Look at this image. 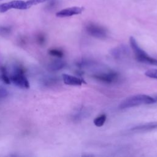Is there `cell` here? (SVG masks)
<instances>
[{"instance_id":"1","label":"cell","mask_w":157,"mask_h":157,"mask_svg":"<svg viewBox=\"0 0 157 157\" xmlns=\"http://www.w3.org/2000/svg\"><path fill=\"white\" fill-rule=\"evenodd\" d=\"M156 102V99L145 94H137L124 99L119 105L120 109L133 107L143 104H150Z\"/></svg>"},{"instance_id":"2","label":"cell","mask_w":157,"mask_h":157,"mask_svg":"<svg viewBox=\"0 0 157 157\" xmlns=\"http://www.w3.org/2000/svg\"><path fill=\"white\" fill-rule=\"evenodd\" d=\"M129 43L138 61L145 64L157 66V59L148 56V55L139 46L136 39L132 36L129 37Z\"/></svg>"},{"instance_id":"3","label":"cell","mask_w":157,"mask_h":157,"mask_svg":"<svg viewBox=\"0 0 157 157\" xmlns=\"http://www.w3.org/2000/svg\"><path fill=\"white\" fill-rule=\"evenodd\" d=\"M10 79V82L19 88L28 89L30 86L29 82L25 77L23 69L21 67H17L14 69Z\"/></svg>"},{"instance_id":"4","label":"cell","mask_w":157,"mask_h":157,"mask_svg":"<svg viewBox=\"0 0 157 157\" xmlns=\"http://www.w3.org/2000/svg\"><path fill=\"white\" fill-rule=\"evenodd\" d=\"M91 77L99 82L110 84L116 82L118 80L119 75L116 72L113 71H108L96 72L94 73Z\"/></svg>"},{"instance_id":"5","label":"cell","mask_w":157,"mask_h":157,"mask_svg":"<svg viewBox=\"0 0 157 157\" xmlns=\"http://www.w3.org/2000/svg\"><path fill=\"white\" fill-rule=\"evenodd\" d=\"M30 8L26 1L22 0H14L8 2L0 4V13H4L10 9L26 10Z\"/></svg>"},{"instance_id":"6","label":"cell","mask_w":157,"mask_h":157,"mask_svg":"<svg viewBox=\"0 0 157 157\" xmlns=\"http://www.w3.org/2000/svg\"><path fill=\"white\" fill-rule=\"evenodd\" d=\"M86 31L90 35L98 39H105L107 36V31L105 28L93 23L86 25Z\"/></svg>"},{"instance_id":"7","label":"cell","mask_w":157,"mask_h":157,"mask_svg":"<svg viewBox=\"0 0 157 157\" xmlns=\"http://www.w3.org/2000/svg\"><path fill=\"white\" fill-rule=\"evenodd\" d=\"M83 9L79 7H71L66 9H64L56 13V16L58 17H67L74 15L80 14L82 13Z\"/></svg>"},{"instance_id":"8","label":"cell","mask_w":157,"mask_h":157,"mask_svg":"<svg viewBox=\"0 0 157 157\" xmlns=\"http://www.w3.org/2000/svg\"><path fill=\"white\" fill-rule=\"evenodd\" d=\"M62 78H63V80L64 82V83L66 85H72V86H80L82 84V83H85L83 80L73 76V75H71L69 74H64L62 75Z\"/></svg>"},{"instance_id":"9","label":"cell","mask_w":157,"mask_h":157,"mask_svg":"<svg viewBox=\"0 0 157 157\" xmlns=\"http://www.w3.org/2000/svg\"><path fill=\"white\" fill-rule=\"evenodd\" d=\"M129 53V48L124 45H120L110 51L111 55L116 59H120Z\"/></svg>"},{"instance_id":"10","label":"cell","mask_w":157,"mask_h":157,"mask_svg":"<svg viewBox=\"0 0 157 157\" xmlns=\"http://www.w3.org/2000/svg\"><path fill=\"white\" fill-rule=\"evenodd\" d=\"M156 129H157V122H152L133 127L131 129V131L136 132H144Z\"/></svg>"},{"instance_id":"11","label":"cell","mask_w":157,"mask_h":157,"mask_svg":"<svg viewBox=\"0 0 157 157\" xmlns=\"http://www.w3.org/2000/svg\"><path fill=\"white\" fill-rule=\"evenodd\" d=\"M66 63L60 59H57L50 62L47 66V69L50 72H55L62 69L66 66Z\"/></svg>"},{"instance_id":"12","label":"cell","mask_w":157,"mask_h":157,"mask_svg":"<svg viewBox=\"0 0 157 157\" xmlns=\"http://www.w3.org/2000/svg\"><path fill=\"white\" fill-rule=\"evenodd\" d=\"M89 114H90V112L88 111V110L84 108H80L74 114L73 118L75 121H78L82 120V118H85L87 117Z\"/></svg>"},{"instance_id":"13","label":"cell","mask_w":157,"mask_h":157,"mask_svg":"<svg viewBox=\"0 0 157 157\" xmlns=\"http://www.w3.org/2000/svg\"><path fill=\"white\" fill-rule=\"evenodd\" d=\"M105 120H106V115L105 114H102V115L98 116V117H96L94 120L93 123H94V125H96V126L101 127L104 124Z\"/></svg>"},{"instance_id":"14","label":"cell","mask_w":157,"mask_h":157,"mask_svg":"<svg viewBox=\"0 0 157 157\" xmlns=\"http://www.w3.org/2000/svg\"><path fill=\"white\" fill-rule=\"evenodd\" d=\"M49 55L56 57L58 58H61L64 56V53L61 50L57 48H52L48 50Z\"/></svg>"},{"instance_id":"15","label":"cell","mask_w":157,"mask_h":157,"mask_svg":"<svg viewBox=\"0 0 157 157\" xmlns=\"http://www.w3.org/2000/svg\"><path fill=\"white\" fill-rule=\"evenodd\" d=\"M1 79L3 81V82L6 84H10V77L7 75L6 68H4V67H1Z\"/></svg>"},{"instance_id":"16","label":"cell","mask_w":157,"mask_h":157,"mask_svg":"<svg viewBox=\"0 0 157 157\" xmlns=\"http://www.w3.org/2000/svg\"><path fill=\"white\" fill-rule=\"evenodd\" d=\"M145 75L148 77L157 79V69H149L145 72Z\"/></svg>"},{"instance_id":"17","label":"cell","mask_w":157,"mask_h":157,"mask_svg":"<svg viewBox=\"0 0 157 157\" xmlns=\"http://www.w3.org/2000/svg\"><path fill=\"white\" fill-rule=\"evenodd\" d=\"M48 1H50V0H28L26 1V2H27L28 5L31 7L32 6L37 5L38 4L42 3V2Z\"/></svg>"},{"instance_id":"18","label":"cell","mask_w":157,"mask_h":157,"mask_svg":"<svg viewBox=\"0 0 157 157\" xmlns=\"http://www.w3.org/2000/svg\"><path fill=\"white\" fill-rule=\"evenodd\" d=\"M10 33V28L7 26H0V34L1 35H7Z\"/></svg>"},{"instance_id":"19","label":"cell","mask_w":157,"mask_h":157,"mask_svg":"<svg viewBox=\"0 0 157 157\" xmlns=\"http://www.w3.org/2000/svg\"><path fill=\"white\" fill-rule=\"evenodd\" d=\"M8 94V91L4 87L0 86V99L6 98Z\"/></svg>"},{"instance_id":"20","label":"cell","mask_w":157,"mask_h":157,"mask_svg":"<svg viewBox=\"0 0 157 157\" xmlns=\"http://www.w3.org/2000/svg\"><path fill=\"white\" fill-rule=\"evenodd\" d=\"M37 40L39 42V44H43L45 42V37L44 35L42 34H39L37 37Z\"/></svg>"},{"instance_id":"21","label":"cell","mask_w":157,"mask_h":157,"mask_svg":"<svg viewBox=\"0 0 157 157\" xmlns=\"http://www.w3.org/2000/svg\"><path fill=\"white\" fill-rule=\"evenodd\" d=\"M156 99V100H157V96H156V99Z\"/></svg>"},{"instance_id":"22","label":"cell","mask_w":157,"mask_h":157,"mask_svg":"<svg viewBox=\"0 0 157 157\" xmlns=\"http://www.w3.org/2000/svg\"><path fill=\"white\" fill-rule=\"evenodd\" d=\"M0 1H2V0H0Z\"/></svg>"}]
</instances>
